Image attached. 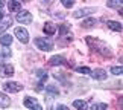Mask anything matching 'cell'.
<instances>
[{
  "mask_svg": "<svg viewBox=\"0 0 123 110\" xmlns=\"http://www.w3.org/2000/svg\"><path fill=\"white\" fill-rule=\"evenodd\" d=\"M56 31H58V28H56L55 23L49 22V23H46V25H44V32H46L47 35H53Z\"/></svg>",
  "mask_w": 123,
  "mask_h": 110,
  "instance_id": "cell-9",
  "label": "cell"
},
{
  "mask_svg": "<svg viewBox=\"0 0 123 110\" xmlns=\"http://www.w3.org/2000/svg\"><path fill=\"white\" fill-rule=\"evenodd\" d=\"M14 32H15V37L21 43H27V41H29V34H27V31L25 29V28H15Z\"/></svg>",
  "mask_w": 123,
  "mask_h": 110,
  "instance_id": "cell-3",
  "label": "cell"
},
{
  "mask_svg": "<svg viewBox=\"0 0 123 110\" xmlns=\"http://www.w3.org/2000/svg\"><path fill=\"white\" fill-rule=\"evenodd\" d=\"M93 12H94V8H82V9H79V11L74 12L73 17H74V18H81V17H85V15L93 14Z\"/></svg>",
  "mask_w": 123,
  "mask_h": 110,
  "instance_id": "cell-5",
  "label": "cell"
},
{
  "mask_svg": "<svg viewBox=\"0 0 123 110\" xmlns=\"http://www.w3.org/2000/svg\"><path fill=\"white\" fill-rule=\"evenodd\" d=\"M49 64L50 66H59V64H65V58L62 55H55L49 60Z\"/></svg>",
  "mask_w": 123,
  "mask_h": 110,
  "instance_id": "cell-7",
  "label": "cell"
},
{
  "mask_svg": "<svg viewBox=\"0 0 123 110\" xmlns=\"http://www.w3.org/2000/svg\"><path fill=\"white\" fill-rule=\"evenodd\" d=\"M0 75H2V76H11V75H14V67L11 64L0 66Z\"/></svg>",
  "mask_w": 123,
  "mask_h": 110,
  "instance_id": "cell-6",
  "label": "cell"
},
{
  "mask_svg": "<svg viewBox=\"0 0 123 110\" xmlns=\"http://www.w3.org/2000/svg\"><path fill=\"white\" fill-rule=\"evenodd\" d=\"M106 5H108V6H112V8H116V6H122L123 3H122V0H117V2H108Z\"/></svg>",
  "mask_w": 123,
  "mask_h": 110,
  "instance_id": "cell-24",
  "label": "cell"
},
{
  "mask_svg": "<svg viewBox=\"0 0 123 110\" xmlns=\"http://www.w3.org/2000/svg\"><path fill=\"white\" fill-rule=\"evenodd\" d=\"M56 110H68V107H65V106H62V104H59Z\"/></svg>",
  "mask_w": 123,
  "mask_h": 110,
  "instance_id": "cell-26",
  "label": "cell"
},
{
  "mask_svg": "<svg viewBox=\"0 0 123 110\" xmlns=\"http://www.w3.org/2000/svg\"><path fill=\"white\" fill-rule=\"evenodd\" d=\"M17 22L21 23V25H29V23H32V14L29 11H20L17 14Z\"/></svg>",
  "mask_w": 123,
  "mask_h": 110,
  "instance_id": "cell-2",
  "label": "cell"
},
{
  "mask_svg": "<svg viewBox=\"0 0 123 110\" xmlns=\"http://www.w3.org/2000/svg\"><path fill=\"white\" fill-rule=\"evenodd\" d=\"M32 110H41V106H38V107H35V109H32Z\"/></svg>",
  "mask_w": 123,
  "mask_h": 110,
  "instance_id": "cell-28",
  "label": "cell"
},
{
  "mask_svg": "<svg viewBox=\"0 0 123 110\" xmlns=\"http://www.w3.org/2000/svg\"><path fill=\"white\" fill-rule=\"evenodd\" d=\"M68 29H70V26L67 25V23H65V25H62L59 28V35H64V34H67L68 32Z\"/></svg>",
  "mask_w": 123,
  "mask_h": 110,
  "instance_id": "cell-19",
  "label": "cell"
},
{
  "mask_svg": "<svg viewBox=\"0 0 123 110\" xmlns=\"http://www.w3.org/2000/svg\"><path fill=\"white\" fill-rule=\"evenodd\" d=\"M11 25H12V18H5L3 17V20L0 22V34H3V32L6 31Z\"/></svg>",
  "mask_w": 123,
  "mask_h": 110,
  "instance_id": "cell-11",
  "label": "cell"
},
{
  "mask_svg": "<svg viewBox=\"0 0 123 110\" xmlns=\"http://www.w3.org/2000/svg\"><path fill=\"white\" fill-rule=\"evenodd\" d=\"M61 3H62L65 8H72L73 5H74V2H73V0H62V2H61Z\"/></svg>",
  "mask_w": 123,
  "mask_h": 110,
  "instance_id": "cell-23",
  "label": "cell"
},
{
  "mask_svg": "<svg viewBox=\"0 0 123 110\" xmlns=\"http://www.w3.org/2000/svg\"><path fill=\"white\" fill-rule=\"evenodd\" d=\"M3 89L6 90V92L17 93V92H21L23 90V84H20V83H6L3 86Z\"/></svg>",
  "mask_w": 123,
  "mask_h": 110,
  "instance_id": "cell-4",
  "label": "cell"
},
{
  "mask_svg": "<svg viewBox=\"0 0 123 110\" xmlns=\"http://www.w3.org/2000/svg\"><path fill=\"white\" fill-rule=\"evenodd\" d=\"M106 109H108V104H102V103L91 106V110H106Z\"/></svg>",
  "mask_w": 123,
  "mask_h": 110,
  "instance_id": "cell-18",
  "label": "cell"
},
{
  "mask_svg": "<svg viewBox=\"0 0 123 110\" xmlns=\"http://www.w3.org/2000/svg\"><path fill=\"white\" fill-rule=\"evenodd\" d=\"M35 44L38 49L44 51V52H49L53 49V44H52V41H49L47 38H35Z\"/></svg>",
  "mask_w": 123,
  "mask_h": 110,
  "instance_id": "cell-1",
  "label": "cell"
},
{
  "mask_svg": "<svg viewBox=\"0 0 123 110\" xmlns=\"http://www.w3.org/2000/svg\"><path fill=\"white\" fill-rule=\"evenodd\" d=\"M96 23H97L96 18H85V20L81 23V26H82V28H85V29H88V28L96 26Z\"/></svg>",
  "mask_w": 123,
  "mask_h": 110,
  "instance_id": "cell-13",
  "label": "cell"
},
{
  "mask_svg": "<svg viewBox=\"0 0 123 110\" xmlns=\"http://www.w3.org/2000/svg\"><path fill=\"white\" fill-rule=\"evenodd\" d=\"M106 25H108V28H110L111 31H116V32H120L122 31V25H120V23H117V22H108Z\"/></svg>",
  "mask_w": 123,
  "mask_h": 110,
  "instance_id": "cell-17",
  "label": "cell"
},
{
  "mask_svg": "<svg viewBox=\"0 0 123 110\" xmlns=\"http://www.w3.org/2000/svg\"><path fill=\"white\" fill-rule=\"evenodd\" d=\"M2 57H3V58H8V57H11V51L5 47V49L2 51Z\"/></svg>",
  "mask_w": 123,
  "mask_h": 110,
  "instance_id": "cell-25",
  "label": "cell"
},
{
  "mask_svg": "<svg viewBox=\"0 0 123 110\" xmlns=\"http://www.w3.org/2000/svg\"><path fill=\"white\" fill-rule=\"evenodd\" d=\"M0 43H2V46H5V47L11 46V43H12V35H11V34L2 35V37H0Z\"/></svg>",
  "mask_w": 123,
  "mask_h": 110,
  "instance_id": "cell-12",
  "label": "cell"
},
{
  "mask_svg": "<svg viewBox=\"0 0 123 110\" xmlns=\"http://www.w3.org/2000/svg\"><path fill=\"white\" fill-rule=\"evenodd\" d=\"M46 90H47V92H50V93H53V95H58V89H56L55 86H47Z\"/></svg>",
  "mask_w": 123,
  "mask_h": 110,
  "instance_id": "cell-20",
  "label": "cell"
},
{
  "mask_svg": "<svg viewBox=\"0 0 123 110\" xmlns=\"http://www.w3.org/2000/svg\"><path fill=\"white\" fill-rule=\"evenodd\" d=\"M90 73H91V76L94 80H99V81L106 78V72L103 69H96V70H93V72H90Z\"/></svg>",
  "mask_w": 123,
  "mask_h": 110,
  "instance_id": "cell-8",
  "label": "cell"
},
{
  "mask_svg": "<svg viewBox=\"0 0 123 110\" xmlns=\"http://www.w3.org/2000/svg\"><path fill=\"white\" fill-rule=\"evenodd\" d=\"M9 104H11V99H9L5 93H0V107L6 109V107H9Z\"/></svg>",
  "mask_w": 123,
  "mask_h": 110,
  "instance_id": "cell-15",
  "label": "cell"
},
{
  "mask_svg": "<svg viewBox=\"0 0 123 110\" xmlns=\"http://www.w3.org/2000/svg\"><path fill=\"white\" fill-rule=\"evenodd\" d=\"M76 70H78L79 73H84V75H87V73L91 72V70H90L88 67H76Z\"/></svg>",
  "mask_w": 123,
  "mask_h": 110,
  "instance_id": "cell-22",
  "label": "cell"
},
{
  "mask_svg": "<svg viewBox=\"0 0 123 110\" xmlns=\"http://www.w3.org/2000/svg\"><path fill=\"white\" fill-rule=\"evenodd\" d=\"M3 5H5V3L2 2V0H0V9H2V6H3Z\"/></svg>",
  "mask_w": 123,
  "mask_h": 110,
  "instance_id": "cell-29",
  "label": "cell"
},
{
  "mask_svg": "<svg viewBox=\"0 0 123 110\" xmlns=\"http://www.w3.org/2000/svg\"><path fill=\"white\" fill-rule=\"evenodd\" d=\"M111 73H114V75H122V73H123V69H122V67H111Z\"/></svg>",
  "mask_w": 123,
  "mask_h": 110,
  "instance_id": "cell-21",
  "label": "cell"
},
{
  "mask_svg": "<svg viewBox=\"0 0 123 110\" xmlns=\"http://www.w3.org/2000/svg\"><path fill=\"white\" fill-rule=\"evenodd\" d=\"M73 107L76 110H85L87 109V103L82 101V99H76V101H73Z\"/></svg>",
  "mask_w": 123,
  "mask_h": 110,
  "instance_id": "cell-16",
  "label": "cell"
},
{
  "mask_svg": "<svg viewBox=\"0 0 123 110\" xmlns=\"http://www.w3.org/2000/svg\"><path fill=\"white\" fill-rule=\"evenodd\" d=\"M2 20H3V12L0 11V22H2Z\"/></svg>",
  "mask_w": 123,
  "mask_h": 110,
  "instance_id": "cell-27",
  "label": "cell"
},
{
  "mask_svg": "<svg viewBox=\"0 0 123 110\" xmlns=\"http://www.w3.org/2000/svg\"><path fill=\"white\" fill-rule=\"evenodd\" d=\"M25 106L27 107V109H35V107H38L40 104H38V101H37L35 98H32V96H27V98H25Z\"/></svg>",
  "mask_w": 123,
  "mask_h": 110,
  "instance_id": "cell-10",
  "label": "cell"
},
{
  "mask_svg": "<svg viewBox=\"0 0 123 110\" xmlns=\"http://www.w3.org/2000/svg\"><path fill=\"white\" fill-rule=\"evenodd\" d=\"M8 8H9V11H11V12H14V11H20V8H21V2L12 0V2H9V3H8Z\"/></svg>",
  "mask_w": 123,
  "mask_h": 110,
  "instance_id": "cell-14",
  "label": "cell"
}]
</instances>
